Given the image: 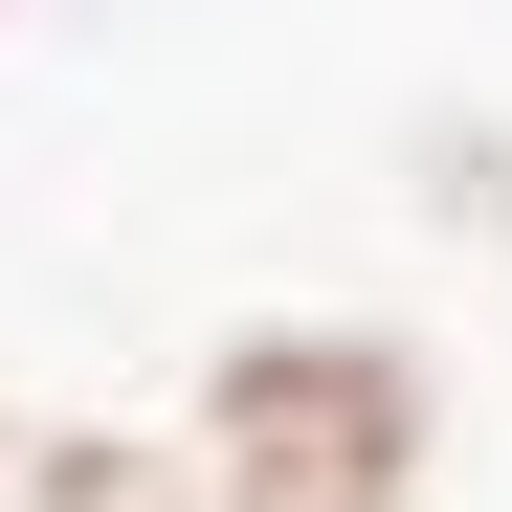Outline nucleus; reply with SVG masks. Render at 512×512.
<instances>
[{
    "label": "nucleus",
    "mask_w": 512,
    "mask_h": 512,
    "mask_svg": "<svg viewBox=\"0 0 512 512\" xmlns=\"http://www.w3.org/2000/svg\"><path fill=\"white\" fill-rule=\"evenodd\" d=\"M201 512H423L446 490V379L379 312H245L201 357Z\"/></svg>",
    "instance_id": "f257e3e1"
},
{
    "label": "nucleus",
    "mask_w": 512,
    "mask_h": 512,
    "mask_svg": "<svg viewBox=\"0 0 512 512\" xmlns=\"http://www.w3.org/2000/svg\"><path fill=\"white\" fill-rule=\"evenodd\" d=\"M0 512H201V468L156 423H23L0 446Z\"/></svg>",
    "instance_id": "f03ea898"
},
{
    "label": "nucleus",
    "mask_w": 512,
    "mask_h": 512,
    "mask_svg": "<svg viewBox=\"0 0 512 512\" xmlns=\"http://www.w3.org/2000/svg\"><path fill=\"white\" fill-rule=\"evenodd\" d=\"M0 446H23V423H0Z\"/></svg>",
    "instance_id": "7ed1b4c3"
}]
</instances>
